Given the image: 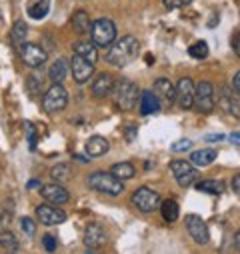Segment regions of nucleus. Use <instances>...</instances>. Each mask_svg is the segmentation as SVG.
<instances>
[{
	"instance_id": "nucleus-1",
	"label": "nucleus",
	"mask_w": 240,
	"mask_h": 254,
	"mask_svg": "<svg viewBox=\"0 0 240 254\" xmlns=\"http://www.w3.org/2000/svg\"><path fill=\"white\" fill-rule=\"evenodd\" d=\"M138 52H140V42H138L134 36L126 34V36L116 38V40L108 46V50H106L104 58H106L108 64L122 68V66H128L130 62H134V60H136Z\"/></svg>"
},
{
	"instance_id": "nucleus-2",
	"label": "nucleus",
	"mask_w": 240,
	"mask_h": 254,
	"mask_svg": "<svg viewBox=\"0 0 240 254\" xmlns=\"http://www.w3.org/2000/svg\"><path fill=\"white\" fill-rule=\"evenodd\" d=\"M110 94H112L116 106H118L120 110H126V112L132 110V108L136 106V102L140 100V88H138L134 82L126 80V78L114 82V88H112Z\"/></svg>"
},
{
	"instance_id": "nucleus-3",
	"label": "nucleus",
	"mask_w": 240,
	"mask_h": 254,
	"mask_svg": "<svg viewBox=\"0 0 240 254\" xmlns=\"http://www.w3.org/2000/svg\"><path fill=\"white\" fill-rule=\"evenodd\" d=\"M88 186L92 190H96V192H102V194H108V196H120L124 192L122 180H118L116 176H112L110 172H104V170L92 172L88 176Z\"/></svg>"
},
{
	"instance_id": "nucleus-4",
	"label": "nucleus",
	"mask_w": 240,
	"mask_h": 254,
	"mask_svg": "<svg viewBox=\"0 0 240 254\" xmlns=\"http://www.w3.org/2000/svg\"><path fill=\"white\" fill-rule=\"evenodd\" d=\"M118 36V30H116V24L110 20V18H98L92 22L90 26V38L96 46L100 48H108Z\"/></svg>"
},
{
	"instance_id": "nucleus-5",
	"label": "nucleus",
	"mask_w": 240,
	"mask_h": 254,
	"mask_svg": "<svg viewBox=\"0 0 240 254\" xmlns=\"http://www.w3.org/2000/svg\"><path fill=\"white\" fill-rule=\"evenodd\" d=\"M68 104V92L62 84H52L44 96H42V106L48 114H56V112H62Z\"/></svg>"
},
{
	"instance_id": "nucleus-6",
	"label": "nucleus",
	"mask_w": 240,
	"mask_h": 254,
	"mask_svg": "<svg viewBox=\"0 0 240 254\" xmlns=\"http://www.w3.org/2000/svg\"><path fill=\"white\" fill-rule=\"evenodd\" d=\"M132 204L140 210V212H144V214H150V212H154V210H158V206H160V194L156 192V190H152V188H148V186H140V188H136L134 192H132Z\"/></svg>"
},
{
	"instance_id": "nucleus-7",
	"label": "nucleus",
	"mask_w": 240,
	"mask_h": 254,
	"mask_svg": "<svg viewBox=\"0 0 240 254\" xmlns=\"http://www.w3.org/2000/svg\"><path fill=\"white\" fill-rule=\"evenodd\" d=\"M170 170H172L178 186H182V188H188L198 180V170L190 160H172Z\"/></svg>"
},
{
	"instance_id": "nucleus-8",
	"label": "nucleus",
	"mask_w": 240,
	"mask_h": 254,
	"mask_svg": "<svg viewBox=\"0 0 240 254\" xmlns=\"http://www.w3.org/2000/svg\"><path fill=\"white\" fill-rule=\"evenodd\" d=\"M20 58L28 68H42L46 64V60H48V52L42 46L34 44V42H26L20 48Z\"/></svg>"
},
{
	"instance_id": "nucleus-9",
	"label": "nucleus",
	"mask_w": 240,
	"mask_h": 254,
	"mask_svg": "<svg viewBox=\"0 0 240 254\" xmlns=\"http://www.w3.org/2000/svg\"><path fill=\"white\" fill-rule=\"evenodd\" d=\"M36 218L44 226H56V224H62L66 220V214H64L62 208L44 202V204H38L36 206Z\"/></svg>"
},
{
	"instance_id": "nucleus-10",
	"label": "nucleus",
	"mask_w": 240,
	"mask_h": 254,
	"mask_svg": "<svg viewBox=\"0 0 240 254\" xmlns=\"http://www.w3.org/2000/svg\"><path fill=\"white\" fill-rule=\"evenodd\" d=\"M184 224H186V230H188V234L192 236V240H194L196 244H208L210 232H208L206 222H204L200 216H196V214H186V216H184Z\"/></svg>"
},
{
	"instance_id": "nucleus-11",
	"label": "nucleus",
	"mask_w": 240,
	"mask_h": 254,
	"mask_svg": "<svg viewBox=\"0 0 240 254\" xmlns=\"http://www.w3.org/2000/svg\"><path fill=\"white\" fill-rule=\"evenodd\" d=\"M214 104H218V108L226 114H234L240 118V100L236 96V92H232L228 86H220L216 92V100Z\"/></svg>"
},
{
	"instance_id": "nucleus-12",
	"label": "nucleus",
	"mask_w": 240,
	"mask_h": 254,
	"mask_svg": "<svg viewBox=\"0 0 240 254\" xmlns=\"http://www.w3.org/2000/svg\"><path fill=\"white\" fill-rule=\"evenodd\" d=\"M194 106L204 114L214 110V88L210 82H200L194 88Z\"/></svg>"
},
{
	"instance_id": "nucleus-13",
	"label": "nucleus",
	"mask_w": 240,
	"mask_h": 254,
	"mask_svg": "<svg viewBox=\"0 0 240 254\" xmlns=\"http://www.w3.org/2000/svg\"><path fill=\"white\" fill-rule=\"evenodd\" d=\"M194 88L196 86H194L192 78H188V76L178 80V84H176V102L182 110H190L194 106Z\"/></svg>"
},
{
	"instance_id": "nucleus-14",
	"label": "nucleus",
	"mask_w": 240,
	"mask_h": 254,
	"mask_svg": "<svg viewBox=\"0 0 240 254\" xmlns=\"http://www.w3.org/2000/svg\"><path fill=\"white\" fill-rule=\"evenodd\" d=\"M70 70H72V78L76 84H86L94 76V64L78 54H74L70 60Z\"/></svg>"
},
{
	"instance_id": "nucleus-15",
	"label": "nucleus",
	"mask_w": 240,
	"mask_h": 254,
	"mask_svg": "<svg viewBox=\"0 0 240 254\" xmlns=\"http://www.w3.org/2000/svg\"><path fill=\"white\" fill-rule=\"evenodd\" d=\"M40 194H42V198H44L48 204H54V206L64 204V202H68V198H70L68 190H66L62 184H58V182H52V184H42V188H40Z\"/></svg>"
},
{
	"instance_id": "nucleus-16",
	"label": "nucleus",
	"mask_w": 240,
	"mask_h": 254,
	"mask_svg": "<svg viewBox=\"0 0 240 254\" xmlns=\"http://www.w3.org/2000/svg\"><path fill=\"white\" fill-rule=\"evenodd\" d=\"M106 240H108V234H106V230L98 222H92V224L86 226V230H84V244L90 250H96V248L104 246Z\"/></svg>"
},
{
	"instance_id": "nucleus-17",
	"label": "nucleus",
	"mask_w": 240,
	"mask_h": 254,
	"mask_svg": "<svg viewBox=\"0 0 240 254\" xmlns=\"http://www.w3.org/2000/svg\"><path fill=\"white\" fill-rule=\"evenodd\" d=\"M112 88H114V78H112V74H108V72H100L94 80H92V96L94 98H104V96H108L110 92H112Z\"/></svg>"
},
{
	"instance_id": "nucleus-18",
	"label": "nucleus",
	"mask_w": 240,
	"mask_h": 254,
	"mask_svg": "<svg viewBox=\"0 0 240 254\" xmlns=\"http://www.w3.org/2000/svg\"><path fill=\"white\" fill-rule=\"evenodd\" d=\"M154 94L158 96V100H162V102H166L170 106L176 100V86L168 78H158L154 82Z\"/></svg>"
},
{
	"instance_id": "nucleus-19",
	"label": "nucleus",
	"mask_w": 240,
	"mask_h": 254,
	"mask_svg": "<svg viewBox=\"0 0 240 254\" xmlns=\"http://www.w3.org/2000/svg\"><path fill=\"white\" fill-rule=\"evenodd\" d=\"M160 112V100L152 90H142L140 92V114H156Z\"/></svg>"
},
{
	"instance_id": "nucleus-20",
	"label": "nucleus",
	"mask_w": 240,
	"mask_h": 254,
	"mask_svg": "<svg viewBox=\"0 0 240 254\" xmlns=\"http://www.w3.org/2000/svg\"><path fill=\"white\" fill-rule=\"evenodd\" d=\"M86 154L88 156H92V158H98V156H104L106 152H108V148H110V144H108V140L104 138V136H90L88 140H86Z\"/></svg>"
},
{
	"instance_id": "nucleus-21",
	"label": "nucleus",
	"mask_w": 240,
	"mask_h": 254,
	"mask_svg": "<svg viewBox=\"0 0 240 254\" xmlns=\"http://www.w3.org/2000/svg\"><path fill=\"white\" fill-rule=\"evenodd\" d=\"M218 156V150L214 148H200V150H194L192 156H190V162L196 166V168H204V166H210Z\"/></svg>"
},
{
	"instance_id": "nucleus-22",
	"label": "nucleus",
	"mask_w": 240,
	"mask_h": 254,
	"mask_svg": "<svg viewBox=\"0 0 240 254\" xmlns=\"http://www.w3.org/2000/svg\"><path fill=\"white\" fill-rule=\"evenodd\" d=\"M26 34H28V26L24 20H16L12 24V30H10V42L16 50H20L24 44H26Z\"/></svg>"
},
{
	"instance_id": "nucleus-23",
	"label": "nucleus",
	"mask_w": 240,
	"mask_h": 254,
	"mask_svg": "<svg viewBox=\"0 0 240 254\" xmlns=\"http://www.w3.org/2000/svg\"><path fill=\"white\" fill-rule=\"evenodd\" d=\"M74 54H78V56H82L84 60H88V62H94L98 60V50H96V44L90 40H80V42H76L74 44Z\"/></svg>"
},
{
	"instance_id": "nucleus-24",
	"label": "nucleus",
	"mask_w": 240,
	"mask_h": 254,
	"mask_svg": "<svg viewBox=\"0 0 240 254\" xmlns=\"http://www.w3.org/2000/svg\"><path fill=\"white\" fill-rule=\"evenodd\" d=\"M66 74H68V64L62 58H58L48 70V76H50L52 84H62L66 80Z\"/></svg>"
},
{
	"instance_id": "nucleus-25",
	"label": "nucleus",
	"mask_w": 240,
	"mask_h": 254,
	"mask_svg": "<svg viewBox=\"0 0 240 254\" xmlns=\"http://www.w3.org/2000/svg\"><path fill=\"white\" fill-rule=\"evenodd\" d=\"M92 26V20L88 16L86 10H76L72 16V28L76 30V34H88Z\"/></svg>"
},
{
	"instance_id": "nucleus-26",
	"label": "nucleus",
	"mask_w": 240,
	"mask_h": 254,
	"mask_svg": "<svg viewBox=\"0 0 240 254\" xmlns=\"http://www.w3.org/2000/svg\"><path fill=\"white\" fill-rule=\"evenodd\" d=\"M110 174L112 176H116L118 180H130V178H134V174H136V168H134V164L132 162H118V164H114L112 168H110Z\"/></svg>"
},
{
	"instance_id": "nucleus-27",
	"label": "nucleus",
	"mask_w": 240,
	"mask_h": 254,
	"mask_svg": "<svg viewBox=\"0 0 240 254\" xmlns=\"http://www.w3.org/2000/svg\"><path fill=\"white\" fill-rule=\"evenodd\" d=\"M48 10H50V0H32V2L28 4V16L32 20L46 18Z\"/></svg>"
},
{
	"instance_id": "nucleus-28",
	"label": "nucleus",
	"mask_w": 240,
	"mask_h": 254,
	"mask_svg": "<svg viewBox=\"0 0 240 254\" xmlns=\"http://www.w3.org/2000/svg\"><path fill=\"white\" fill-rule=\"evenodd\" d=\"M160 212H162V218L166 220V222H176L178 220V214H180V208H178V202L176 200H172V198H168V200H164V202H160Z\"/></svg>"
},
{
	"instance_id": "nucleus-29",
	"label": "nucleus",
	"mask_w": 240,
	"mask_h": 254,
	"mask_svg": "<svg viewBox=\"0 0 240 254\" xmlns=\"http://www.w3.org/2000/svg\"><path fill=\"white\" fill-rule=\"evenodd\" d=\"M196 188L200 190V192L218 196V194L224 192V182L222 180H200V182H196Z\"/></svg>"
},
{
	"instance_id": "nucleus-30",
	"label": "nucleus",
	"mask_w": 240,
	"mask_h": 254,
	"mask_svg": "<svg viewBox=\"0 0 240 254\" xmlns=\"http://www.w3.org/2000/svg\"><path fill=\"white\" fill-rule=\"evenodd\" d=\"M0 246L4 248L6 254H16L18 252V240L10 230H0Z\"/></svg>"
},
{
	"instance_id": "nucleus-31",
	"label": "nucleus",
	"mask_w": 240,
	"mask_h": 254,
	"mask_svg": "<svg viewBox=\"0 0 240 254\" xmlns=\"http://www.w3.org/2000/svg\"><path fill=\"white\" fill-rule=\"evenodd\" d=\"M50 176H52V180L54 182H58V184H62V182H66L72 174H70V166L68 164H56L52 170H50Z\"/></svg>"
},
{
	"instance_id": "nucleus-32",
	"label": "nucleus",
	"mask_w": 240,
	"mask_h": 254,
	"mask_svg": "<svg viewBox=\"0 0 240 254\" xmlns=\"http://www.w3.org/2000/svg\"><path fill=\"white\" fill-rule=\"evenodd\" d=\"M42 74H30L28 78H26V90H28V94L30 96H38L40 94V90H42Z\"/></svg>"
},
{
	"instance_id": "nucleus-33",
	"label": "nucleus",
	"mask_w": 240,
	"mask_h": 254,
	"mask_svg": "<svg viewBox=\"0 0 240 254\" xmlns=\"http://www.w3.org/2000/svg\"><path fill=\"white\" fill-rule=\"evenodd\" d=\"M188 54H190L192 58H196V60H204V58L208 56V44H206L204 40H198V42H194V44L188 48Z\"/></svg>"
},
{
	"instance_id": "nucleus-34",
	"label": "nucleus",
	"mask_w": 240,
	"mask_h": 254,
	"mask_svg": "<svg viewBox=\"0 0 240 254\" xmlns=\"http://www.w3.org/2000/svg\"><path fill=\"white\" fill-rule=\"evenodd\" d=\"M24 132H26V138H28V148L30 150H36V128H34V124L32 122H24Z\"/></svg>"
},
{
	"instance_id": "nucleus-35",
	"label": "nucleus",
	"mask_w": 240,
	"mask_h": 254,
	"mask_svg": "<svg viewBox=\"0 0 240 254\" xmlns=\"http://www.w3.org/2000/svg\"><path fill=\"white\" fill-rule=\"evenodd\" d=\"M20 228H22V232H24L26 236H34V232H36V224H34V220L28 218V216H24V218L20 220Z\"/></svg>"
},
{
	"instance_id": "nucleus-36",
	"label": "nucleus",
	"mask_w": 240,
	"mask_h": 254,
	"mask_svg": "<svg viewBox=\"0 0 240 254\" xmlns=\"http://www.w3.org/2000/svg\"><path fill=\"white\" fill-rule=\"evenodd\" d=\"M192 2V0H162V4L168 8V10H176V8H184Z\"/></svg>"
},
{
	"instance_id": "nucleus-37",
	"label": "nucleus",
	"mask_w": 240,
	"mask_h": 254,
	"mask_svg": "<svg viewBox=\"0 0 240 254\" xmlns=\"http://www.w3.org/2000/svg\"><path fill=\"white\" fill-rule=\"evenodd\" d=\"M190 148H192V140H188V138H182V140L172 144V152H184V150H190Z\"/></svg>"
},
{
	"instance_id": "nucleus-38",
	"label": "nucleus",
	"mask_w": 240,
	"mask_h": 254,
	"mask_svg": "<svg viewBox=\"0 0 240 254\" xmlns=\"http://www.w3.org/2000/svg\"><path fill=\"white\" fill-rule=\"evenodd\" d=\"M42 244H44L46 252H54V250H56V246H58L56 238H54V236H50V234H46V236L42 238Z\"/></svg>"
},
{
	"instance_id": "nucleus-39",
	"label": "nucleus",
	"mask_w": 240,
	"mask_h": 254,
	"mask_svg": "<svg viewBox=\"0 0 240 254\" xmlns=\"http://www.w3.org/2000/svg\"><path fill=\"white\" fill-rule=\"evenodd\" d=\"M232 48H234V52H236V56L240 58V30L234 34V38H232Z\"/></svg>"
},
{
	"instance_id": "nucleus-40",
	"label": "nucleus",
	"mask_w": 240,
	"mask_h": 254,
	"mask_svg": "<svg viewBox=\"0 0 240 254\" xmlns=\"http://www.w3.org/2000/svg\"><path fill=\"white\" fill-rule=\"evenodd\" d=\"M232 86H234V92H236V96L240 98V70L234 74V78H232Z\"/></svg>"
},
{
	"instance_id": "nucleus-41",
	"label": "nucleus",
	"mask_w": 240,
	"mask_h": 254,
	"mask_svg": "<svg viewBox=\"0 0 240 254\" xmlns=\"http://www.w3.org/2000/svg\"><path fill=\"white\" fill-rule=\"evenodd\" d=\"M134 138H136V128H134V126H126V140L132 142Z\"/></svg>"
},
{
	"instance_id": "nucleus-42",
	"label": "nucleus",
	"mask_w": 240,
	"mask_h": 254,
	"mask_svg": "<svg viewBox=\"0 0 240 254\" xmlns=\"http://www.w3.org/2000/svg\"><path fill=\"white\" fill-rule=\"evenodd\" d=\"M232 188H234V192L240 194V172L234 176V180H232Z\"/></svg>"
},
{
	"instance_id": "nucleus-43",
	"label": "nucleus",
	"mask_w": 240,
	"mask_h": 254,
	"mask_svg": "<svg viewBox=\"0 0 240 254\" xmlns=\"http://www.w3.org/2000/svg\"><path fill=\"white\" fill-rule=\"evenodd\" d=\"M222 138H224L222 134H208V136H206V142H220Z\"/></svg>"
},
{
	"instance_id": "nucleus-44",
	"label": "nucleus",
	"mask_w": 240,
	"mask_h": 254,
	"mask_svg": "<svg viewBox=\"0 0 240 254\" xmlns=\"http://www.w3.org/2000/svg\"><path fill=\"white\" fill-rule=\"evenodd\" d=\"M228 138H230V142H232V144H240V132H232Z\"/></svg>"
},
{
	"instance_id": "nucleus-45",
	"label": "nucleus",
	"mask_w": 240,
	"mask_h": 254,
	"mask_svg": "<svg viewBox=\"0 0 240 254\" xmlns=\"http://www.w3.org/2000/svg\"><path fill=\"white\" fill-rule=\"evenodd\" d=\"M234 248H236V250L240 252V230H238V232L234 234Z\"/></svg>"
},
{
	"instance_id": "nucleus-46",
	"label": "nucleus",
	"mask_w": 240,
	"mask_h": 254,
	"mask_svg": "<svg viewBox=\"0 0 240 254\" xmlns=\"http://www.w3.org/2000/svg\"><path fill=\"white\" fill-rule=\"evenodd\" d=\"M4 224H6V214H4V212H0V230L4 228Z\"/></svg>"
},
{
	"instance_id": "nucleus-47",
	"label": "nucleus",
	"mask_w": 240,
	"mask_h": 254,
	"mask_svg": "<svg viewBox=\"0 0 240 254\" xmlns=\"http://www.w3.org/2000/svg\"><path fill=\"white\" fill-rule=\"evenodd\" d=\"M28 188H42V184H40L38 180H30V182H28Z\"/></svg>"
},
{
	"instance_id": "nucleus-48",
	"label": "nucleus",
	"mask_w": 240,
	"mask_h": 254,
	"mask_svg": "<svg viewBox=\"0 0 240 254\" xmlns=\"http://www.w3.org/2000/svg\"><path fill=\"white\" fill-rule=\"evenodd\" d=\"M86 254H96V252H86Z\"/></svg>"
}]
</instances>
